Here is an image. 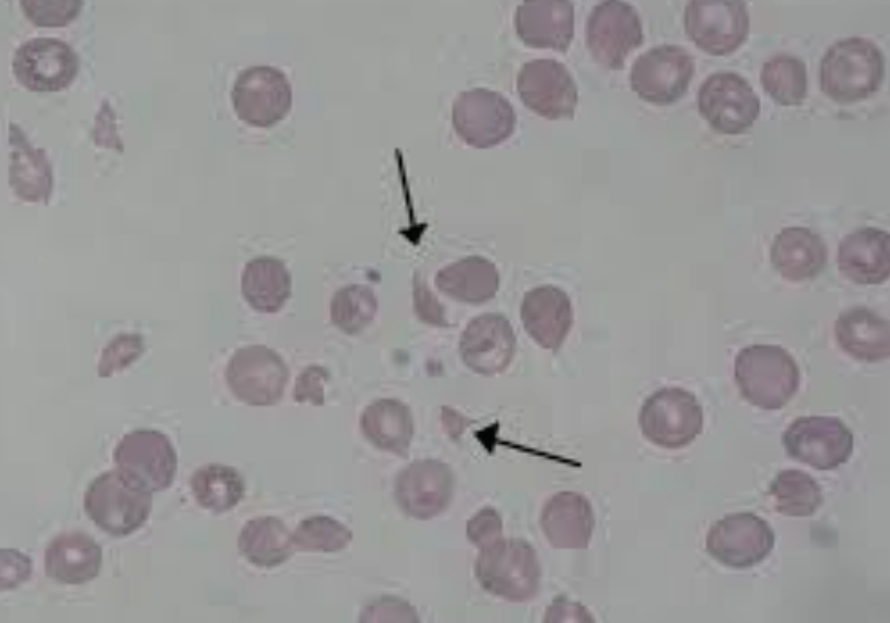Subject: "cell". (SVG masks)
<instances>
[{"instance_id": "60d3db41", "label": "cell", "mask_w": 890, "mask_h": 623, "mask_svg": "<svg viewBox=\"0 0 890 623\" xmlns=\"http://www.w3.org/2000/svg\"><path fill=\"white\" fill-rule=\"evenodd\" d=\"M324 373L318 367H309L305 372H303L297 381L295 383L294 388V399L295 401H307L309 400L314 404H323L324 403V386L321 380H324Z\"/></svg>"}, {"instance_id": "e0dca14e", "label": "cell", "mask_w": 890, "mask_h": 623, "mask_svg": "<svg viewBox=\"0 0 890 623\" xmlns=\"http://www.w3.org/2000/svg\"><path fill=\"white\" fill-rule=\"evenodd\" d=\"M12 70L16 81L30 91L57 92L67 87L79 71V59L67 43L37 37L15 51Z\"/></svg>"}, {"instance_id": "52a82bcc", "label": "cell", "mask_w": 890, "mask_h": 623, "mask_svg": "<svg viewBox=\"0 0 890 623\" xmlns=\"http://www.w3.org/2000/svg\"><path fill=\"white\" fill-rule=\"evenodd\" d=\"M698 109L714 131L736 136L752 127L761 105L759 96L743 77L731 71H718L702 82L698 91Z\"/></svg>"}, {"instance_id": "d590c367", "label": "cell", "mask_w": 890, "mask_h": 623, "mask_svg": "<svg viewBox=\"0 0 890 623\" xmlns=\"http://www.w3.org/2000/svg\"><path fill=\"white\" fill-rule=\"evenodd\" d=\"M292 540L297 551L337 552L351 542L352 532L332 517L316 515L298 524Z\"/></svg>"}, {"instance_id": "f546056e", "label": "cell", "mask_w": 890, "mask_h": 623, "mask_svg": "<svg viewBox=\"0 0 890 623\" xmlns=\"http://www.w3.org/2000/svg\"><path fill=\"white\" fill-rule=\"evenodd\" d=\"M499 272L485 258L472 256L442 268L435 275L437 289L458 302L480 304L499 290Z\"/></svg>"}, {"instance_id": "7402d4cb", "label": "cell", "mask_w": 890, "mask_h": 623, "mask_svg": "<svg viewBox=\"0 0 890 623\" xmlns=\"http://www.w3.org/2000/svg\"><path fill=\"white\" fill-rule=\"evenodd\" d=\"M838 266L841 273L858 284H879L890 274V235L866 226L847 234L840 242Z\"/></svg>"}, {"instance_id": "484cf974", "label": "cell", "mask_w": 890, "mask_h": 623, "mask_svg": "<svg viewBox=\"0 0 890 623\" xmlns=\"http://www.w3.org/2000/svg\"><path fill=\"white\" fill-rule=\"evenodd\" d=\"M841 349L863 362H879L890 353L889 321L865 306L842 312L834 322Z\"/></svg>"}, {"instance_id": "4dcf8cb0", "label": "cell", "mask_w": 890, "mask_h": 623, "mask_svg": "<svg viewBox=\"0 0 890 623\" xmlns=\"http://www.w3.org/2000/svg\"><path fill=\"white\" fill-rule=\"evenodd\" d=\"M237 546L250 564L266 568L284 563L295 550L292 532L273 516L249 519L239 532Z\"/></svg>"}, {"instance_id": "f1b7e54d", "label": "cell", "mask_w": 890, "mask_h": 623, "mask_svg": "<svg viewBox=\"0 0 890 623\" xmlns=\"http://www.w3.org/2000/svg\"><path fill=\"white\" fill-rule=\"evenodd\" d=\"M242 295L258 313H278L291 294V275L286 266L269 256L249 260L242 272Z\"/></svg>"}, {"instance_id": "d4e9b609", "label": "cell", "mask_w": 890, "mask_h": 623, "mask_svg": "<svg viewBox=\"0 0 890 623\" xmlns=\"http://www.w3.org/2000/svg\"><path fill=\"white\" fill-rule=\"evenodd\" d=\"M828 248L822 237L808 227L787 226L777 233L771 246V261L789 281L817 277L825 267Z\"/></svg>"}, {"instance_id": "ffe728a7", "label": "cell", "mask_w": 890, "mask_h": 623, "mask_svg": "<svg viewBox=\"0 0 890 623\" xmlns=\"http://www.w3.org/2000/svg\"><path fill=\"white\" fill-rule=\"evenodd\" d=\"M515 28L532 48L566 51L574 35V7L567 0H529L517 7Z\"/></svg>"}, {"instance_id": "8fae6325", "label": "cell", "mask_w": 890, "mask_h": 623, "mask_svg": "<svg viewBox=\"0 0 890 623\" xmlns=\"http://www.w3.org/2000/svg\"><path fill=\"white\" fill-rule=\"evenodd\" d=\"M694 72V59L683 47L659 45L643 52L633 62L630 83L645 102L670 105L687 93Z\"/></svg>"}, {"instance_id": "30bf717a", "label": "cell", "mask_w": 890, "mask_h": 623, "mask_svg": "<svg viewBox=\"0 0 890 623\" xmlns=\"http://www.w3.org/2000/svg\"><path fill=\"white\" fill-rule=\"evenodd\" d=\"M516 116L502 94L488 89L460 92L452 106V124L466 144L477 149L495 146L514 132Z\"/></svg>"}, {"instance_id": "5b68a950", "label": "cell", "mask_w": 890, "mask_h": 623, "mask_svg": "<svg viewBox=\"0 0 890 623\" xmlns=\"http://www.w3.org/2000/svg\"><path fill=\"white\" fill-rule=\"evenodd\" d=\"M639 423L651 443L678 449L691 444L703 428V410L696 397L679 387H666L644 401Z\"/></svg>"}, {"instance_id": "277c9868", "label": "cell", "mask_w": 890, "mask_h": 623, "mask_svg": "<svg viewBox=\"0 0 890 623\" xmlns=\"http://www.w3.org/2000/svg\"><path fill=\"white\" fill-rule=\"evenodd\" d=\"M475 575L485 591L507 601L525 602L538 593L541 569L527 541L500 538L480 549Z\"/></svg>"}, {"instance_id": "8d00e7d4", "label": "cell", "mask_w": 890, "mask_h": 623, "mask_svg": "<svg viewBox=\"0 0 890 623\" xmlns=\"http://www.w3.org/2000/svg\"><path fill=\"white\" fill-rule=\"evenodd\" d=\"M82 3L80 0H23L20 2L27 19L33 24L43 27L67 25L77 17L82 8Z\"/></svg>"}, {"instance_id": "4fadbf2b", "label": "cell", "mask_w": 890, "mask_h": 623, "mask_svg": "<svg viewBox=\"0 0 890 623\" xmlns=\"http://www.w3.org/2000/svg\"><path fill=\"white\" fill-rule=\"evenodd\" d=\"M237 117L249 126L268 128L281 121L292 106V89L284 72L271 66L241 71L231 93Z\"/></svg>"}, {"instance_id": "603a6c76", "label": "cell", "mask_w": 890, "mask_h": 623, "mask_svg": "<svg viewBox=\"0 0 890 623\" xmlns=\"http://www.w3.org/2000/svg\"><path fill=\"white\" fill-rule=\"evenodd\" d=\"M520 316L527 333L542 348L557 350L564 341L573 321L570 298L552 285L526 293Z\"/></svg>"}, {"instance_id": "4316f807", "label": "cell", "mask_w": 890, "mask_h": 623, "mask_svg": "<svg viewBox=\"0 0 890 623\" xmlns=\"http://www.w3.org/2000/svg\"><path fill=\"white\" fill-rule=\"evenodd\" d=\"M360 425L365 438L375 447L407 457L413 436V420L408 405L386 398L365 408Z\"/></svg>"}, {"instance_id": "7c38bea8", "label": "cell", "mask_w": 890, "mask_h": 623, "mask_svg": "<svg viewBox=\"0 0 890 623\" xmlns=\"http://www.w3.org/2000/svg\"><path fill=\"white\" fill-rule=\"evenodd\" d=\"M775 533L768 521L750 513H735L715 521L705 537L706 552L731 568H749L773 550Z\"/></svg>"}, {"instance_id": "d6a6232c", "label": "cell", "mask_w": 890, "mask_h": 623, "mask_svg": "<svg viewBox=\"0 0 890 623\" xmlns=\"http://www.w3.org/2000/svg\"><path fill=\"white\" fill-rule=\"evenodd\" d=\"M769 495L774 509L791 517L811 516L823 503L819 483L809 473L796 469L778 472L770 484Z\"/></svg>"}, {"instance_id": "ab89813d", "label": "cell", "mask_w": 890, "mask_h": 623, "mask_svg": "<svg viewBox=\"0 0 890 623\" xmlns=\"http://www.w3.org/2000/svg\"><path fill=\"white\" fill-rule=\"evenodd\" d=\"M362 622H418L415 610L406 601L395 598H382L367 606L362 614Z\"/></svg>"}, {"instance_id": "7a4b0ae2", "label": "cell", "mask_w": 890, "mask_h": 623, "mask_svg": "<svg viewBox=\"0 0 890 623\" xmlns=\"http://www.w3.org/2000/svg\"><path fill=\"white\" fill-rule=\"evenodd\" d=\"M735 380L740 395L764 410L782 409L797 392L799 367L781 345L751 344L735 358Z\"/></svg>"}, {"instance_id": "e575fe53", "label": "cell", "mask_w": 890, "mask_h": 623, "mask_svg": "<svg viewBox=\"0 0 890 623\" xmlns=\"http://www.w3.org/2000/svg\"><path fill=\"white\" fill-rule=\"evenodd\" d=\"M376 310V296L363 284H350L339 289L330 302V319L347 334L363 331L372 322Z\"/></svg>"}, {"instance_id": "ba28073f", "label": "cell", "mask_w": 890, "mask_h": 623, "mask_svg": "<svg viewBox=\"0 0 890 623\" xmlns=\"http://www.w3.org/2000/svg\"><path fill=\"white\" fill-rule=\"evenodd\" d=\"M289 368L272 349L255 344L236 350L227 362L225 380L239 401L255 407L278 403L289 380Z\"/></svg>"}, {"instance_id": "836d02e7", "label": "cell", "mask_w": 890, "mask_h": 623, "mask_svg": "<svg viewBox=\"0 0 890 623\" xmlns=\"http://www.w3.org/2000/svg\"><path fill=\"white\" fill-rule=\"evenodd\" d=\"M760 82L776 104L799 106L808 91L806 63L792 55H775L762 64Z\"/></svg>"}, {"instance_id": "ac0fdd59", "label": "cell", "mask_w": 890, "mask_h": 623, "mask_svg": "<svg viewBox=\"0 0 890 623\" xmlns=\"http://www.w3.org/2000/svg\"><path fill=\"white\" fill-rule=\"evenodd\" d=\"M454 484L448 465L435 459L415 460L398 474L395 498L407 515L431 519L449 505Z\"/></svg>"}, {"instance_id": "2e32d148", "label": "cell", "mask_w": 890, "mask_h": 623, "mask_svg": "<svg viewBox=\"0 0 890 623\" xmlns=\"http://www.w3.org/2000/svg\"><path fill=\"white\" fill-rule=\"evenodd\" d=\"M522 102L548 120L572 119L577 106L576 83L566 67L554 59L523 64L517 77Z\"/></svg>"}, {"instance_id": "f35d334b", "label": "cell", "mask_w": 890, "mask_h": 623, "mask_svg": "<svg viewBox=\"0 0 890 623\" xmlns=\"http://www.w3.org/2000/svg\"><path fill=\"white\" fill-rule=\"evenodd\" d=\"M468 540L482 549L502 538V519L491 507L479 510L467 522Z\"/></svg>"}, {"instance_id": "6da1fadb", "label": "cell", "mask_w": 890, "mask_h": 623, "mask_svg": "<svg viewBox=\"0 0 890 623\" xmlns=\"http://www.w3.org/2000/svg\"><path fill=\"white\" fill-rule=\"evenodd\" d=\"M883 78V54L868 38L838 39L820 61V90L835 103L852 104L870 97L878 92Z\"/></svg>"}, {"instance_id": "9a60e30c", "label": "cell", "mask_w": 890, "mask_h": 623, "mask_svg": "<svg viewBox=\"0 0 890 623\" xmlns=\"http://www.w3.org/2000/svg\"><path fill=\"white\" fill-rule=\"evenodd\" d=\"M586 40L597 62L608 69H622L628 55L643 43L637 11L623 1L597 4L587 20Z\"/></svg>"}, {"instance_id": "d6986e66", "label": "cell", "mask_w": 890, "mask_h": 623, "mask_svg": "<svg viewBox=\"0 0 890 623\" xmlns=\"http://www.w3.org/2000/svg\"><path fill=\"white\" fill-rule=\"evenodd\" d=\"M516 339L508 321L496 314L472 319L459 342L464 363L475 373L491 376L502 373L511 363Z\"/></svg>"}, {"instance_id": "cb8c5ba5", "label": "cell", "mask_w": 890, "mask_h": 623, "mask_svg": "<svg viewBox=\"0 0 890 623\" xmlns=\"http://www.w3.org/2000/svg\"><path fill=\"white\" fill-rule=\"evenodd\" d=\"M44 556L46 576L65 585L85 584L97 577L102 567L99 544L81 531L55 537Z\"/></svg>"}, {"instance_id": "74e56055", "label": "cell", "mask_w": 890, "mask_h": 623, "mask_svg": "<svg viewBox=\"0 0 890 623\" xmlns=\"http://www.w3.org/2000/svg\"><path fill=\"white\" fill-rule=\"evenodd\" d=\"M143 352V341L139 334L124 333L112 340L102 352L98 376L109 377L122 371Z\"/></svg>"}, {"instance_id": "44dd1931", "label": "cell", "mask_w": 890, "mask_h": 623, "mask_svg": "<svg viewBox=\"0 0 890 623\" xmlns=\"http://www.w3.org/2000/svg\"><path fill=\"white\" fill-rule=\"evenodd\" d=\"M595 526L590 502L581 493L562 491L543 505L540 527L554 549L581 550L590 542Z\"/></svg>"}, {"instance_id": "1f68e13d", "label": "cell", "mask_w": 890, "mask_h": 623, "mask_svg": "<svg viewBox=\"0 0 890 623\" xmlns=\"http://www.w3.org/2000/svg\"><path fill=\"white\" fill-rule=\"evenodd\" d=\"M190 489L199 506L221 514L239 503L244 496L245 483L233 467L208 463L192 473Z\"/></svg>"}, {"instance_id": "3957f363", "label": "cell", "mask_w": 890, "mask_h": 623, "mask_svg": "<svg viewBox=\"0 0 890 623\" xmlns=\"http://www.w3.org/2000/svg\"><path fill=\"white\" fill-rule=\"evenodd\" d=\"M83 508L101 530L113 537H125L139 530L148 520L152 492L116 467L89 484Z\"/></svg>"}, {"instance_id": "9c48e42d", "label": "cell", "mask_w": 890, "mask_h": 623, "mask_svg": "<svg viewBox=\"0 0 890 623\" xmlns=\"http://www.w3.org/2000/svg\"><path fill=\"white\" fill-rule=\"evenodd\" d=\"M786 454L817 470H833L846 462L854 449V436L835 416H800L782 434Z\"/></svg>"}, {"instance_id": "5bb4252c", "label": "cell", "mask_w": 890, "mask_h": 623, "mask_svg": "<svg viewBox=\"0 0 890 623\" xmlns=\"http://www.w3.org/2000/svg\"><path fill=\"white\" fill-rule=\"evenodd\" d=\"M113 459L118 469L152 493L168 489L177 471L172 442L155 430L125 434L114 449Z\"/></svg>"}, {"instance_id": "8992f818", "label": "cell", "mask_w": 890, "mask_h": 623, "mask_svg": "<svg viewBox=\"0 0 890 623\" xmlns=\"http://www.w3.org/2000/svg\"><path fill=\"white\" fill-rule=\"evenodd\" d=\"M683 25L699 49L711 56H727L746 42L750 16L745 1L692 0L684 8Z\"/></svg>"}, {"instance_id": "83f0119b", "label": "cell", "mask_w": 890, "mask_h": 623, "mask_svg": "<svg viewBox=\"0 0 890 623\" xmlns=\"http://www.w3.org/2000/svg\"><path fill=\"white\" fill-rule=\"evenodd\" d=\"M10 185L13 192L22 200L47 202L50 196L52 177L45 151L34 149L22 130L10 125Z\"/></svg>"}]
</instances>
